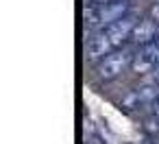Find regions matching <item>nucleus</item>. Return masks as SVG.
I'll use <instances>...</instances> for the list:
<instances>
[{
	"label": "nucleus",
	"instance_id": "1",
	"mask_svg": "<svg viewBox=\"0 0 159 144\" xmlns=\"http://www.w3.org/2000/svg\"><path fill=\"white\" fill-rule=\"evenodd\" d=\"M131 5L129 0H120V2H102V5H85L83 9V22L85 29H89L92 33H98L100 29L105 31L109 24L122 20L124 16H129Z\"/></svg>",
	"mask_w": 159,
	"mask_h": 144
},
{
	"label": "nucleus",
	"instance_id": "3",
	"mask_svg": "<svg viewBox=\"0 0 159 144\" xmlns=\"http://www.w3.org/2000/svg\"><path fill=\"white\" fill-rule=\"evenodd\" d=\"M157 66H159V39H155V42L142 46L139 53H135V59H133V63H131V68H133L137 74L152 72Z\"/></svg>",
	"mask_w": 159,
	"mask_h": 144
},
{
	"label": "nucleus",
	"instance_id": "5",
	"mask_svg": "<svg viewBox=\"0 0 159 144\" xmlns=\"http://www.w3.org/2000/svg\"><path fill=\"white\" fill-rule=\"evenodd\" d=\"M111 50H116V48L111 46V42H109V37H107L105 31L94 33V35L87 39V44H85V57H87L92 63H98V61L105 59Z\"/></svg>",
	"mask_w": 159,
	"mask_h": 144
},
{
	"label": "nucleus",
	"instance_id": "9",
	"mask_svg": "<svg viewBox=\"0 0 159 144\" xmlns=\"http://www.w3.org/2000/svg\"><path fill=\"white\" fill-rule=\"evenodd\" d=\"M85 5H102V2H120V0H83Z\"/></svg>",
	"mask_w": 159,
	"mask_h": 144
},
{
	"label": "nucleus",
	"instance_id": "2",
	"mask_svg": "<svg viewBox=\"0 0 159 144\" xmlns=\"http://www.w3.org/2000/svg\"><path fill=\"white\" fill-rule=\"evenodd\" d=\"M135 59V53L131 50H111L105 59L96 63V77L100 81H113L118 79Z\"/></svg>",
	"mask_w": 159,
	"mask_h": 144
},
{
	"label": "nucleus",
	"instance_id": "4",
	"mask_svg": "<svg viewBox=\"0 0 159 144\" xmlns=\"http://www.w3.org/2000/svg\"><path fill=\"white\" fill-rule=\"evenodd\" d=\"M135 24H137V18H135V16H131V13H129V16H124L122 20H118V22L109 24V26L105 29V33H107L109 42H111V46H113V48L122 46V44L131 37V33H133Z\"/></svg>",
	"mask_w": 159,
	"mask_h": 144
},
{
	"label": "nucleus",
	"instance_id": "11",
	"mask_svg": "<svg viewBox=\"0 0 159 144\" xmlns=\"http://www.w3.org/2000/svg\"><path fill=\"white\" fill-rule=\"evenodd\" d=\"M152 77H155V81H157V83H159V66H157V68H155V70H152Z\"/></svg>",
	"mask_w": 159,
	"mask_h": 144
},
{
	"label": "nucleus",
	"instance_id": "8",
	"mask_svg": "<svg viewBox=\"0 0 159 144\" xmlns=\"http://www.w3.org/2000/svg\"><path fill=\"white\" fill-rule=\"evenodd\" d=\"M150 18L159 24V2H152V7H150Z\"/></svg>",
	"mask_w": 159,
	"mask_h": 144
},
{
	"label": "nucleus",
	"instance_id": "10",
	"mask_svg": "<svg viewBox=\"0 0 159 144\" xmlns=\"http://www.w3.org/2000/svg\"><path fill=\"white\" fill-rule=\"evenodd\" d=\"M152 111H155V114H157V116H159V98H157V100H155V103H152Z\"/></svg>",
	"mask_w": 159,
	"mask_h": 144
},
{
	"label": "nucleus",
	"instance_id": "6",
	"mask_svg": "<svg viewBox=\"0 0 159 144\" xmlns=\"http://www.w3.org/2000/svg\"><path fill=\"white\" fill-rule=\"evenodd\" d=\"M131 39L139 46H146L155 39H159V24L152 20V18H142L137 20L133 33H131Z\"/></svg>",
	"mask_w": 159,
	"mask_h": 144
},
{
	"label": "nucleus",
	"instance_id": "12",
	"mask_svg": "<svg viewBox=\"0 0 159 144\" xmlns=\"http://www.w3.org/2000/svg\"><path fill=\"white\" fill-rule=\"evenodd\" d=\"M155 2H159V0H155Z\"/></svg>",
	"mask_w": 159,
	"mask_h": 144
},
{
	"label": "nucleus",
	"instance_id": "7",
	"mask_svg": "<svg viewBox=\"0 0 159 144\" xmlns=\"http://www.w3.org/2000/svg\"><path fill=\"white\" fill-rule=\"evenodd\" d=\"M135 96H137L139 105H144V103H150L152 105L159 98V83L155 81V83H144V85L135 87Z\"/></svg>",
	"mask_w": 159,
	"mask_h": 144
}]
</instances>
